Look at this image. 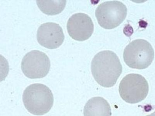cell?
Masks as SVG:
<instances>
[{"label": "cell", "mask_w": 155, "mask_h": 116, "mask_svg": "<svg viewBox=\"0 0 155 116\" xmlns=\"http://www.w3.org/2000/svg\"><path fill=\"white\" fill-rule=\"evenodd\" d=\"M84 116H111V108L106 100L100 97L89 99L85 105Z\"/></svg>", "instance_id": "9c48e42d"}, {"label": "cell", "mask_w": 155, "mask_h": 116, "mask_svg": "<svg viewBox=\"0 0 155 116\" xmlns=\"http://www.w3.org/2000/svg\"><path fill=\"white\" fill-rule=\"evenodd\" d=\"M126 6L119 1H108L99 5L95 15L99 25L104 29L111 30L119 26L126 18Z\"/></svg>", "instance_id": "5b68a950"}, {"label": "cell", "mask_w": 155, "mask_h": 116, "mask_svg": "<svg viewBox=\"0 0 155 116\" xmlns=\"http://www.w3.org/2000/svg\"><path fill=\"white\" fill-rule=\"evenodd\" d=\"M94 78L101 86H114L123 71V67L117 55L110 51H102L95 55L91 63Z\"/></svg>", "instance_id": "6da1fadb"}, {"label": "cell", "mask_w": 155, "mask_h": 116, "mask_svg": "<svg viewBox=\"0 0 155 116\" xmlns=\"http://www.w3.org/2000/svg\"><path fill=\"white\" fill-rule=\"evenodd\" d=\"M124 61L129 67L143 69L150 65L154 58V51L150 43L143 39L134 40L124 49Z\"/></svg>", "instance_id": "3957f363"}, {"label": "cell", "mask_w": 155, "mask_h": 116, "mask_svg": "<svg viewBox=\"0 0 155 116\" xmlns=\"http://www.w3.org/2000/svg\"><path fill=\"white\" fill-rule=\"evenodd\" d=\"M23 102L29 113L35 115H43L48 113L52 107L53 94L45 85L32 84L24 91Z\"/></svg>", "instance_id": "7a4b0ae2"}, {"label": "cell", "mask_w": 155, "mask_h": 116, "mask_svg": "<svg viewBox=\"0 0 155 116\" xmlns=\"http://www.w3.org/2000/svg\"><path fill=\"white\" fill-rule=\"evenodd\" d=\"M149 85L144 77L139 74L127 75L120 82L119 92L122 99L129 104H136L145 99Z\"/></svg>", "instance_id": "277c9868"}, {"label": "cell", "mask_w": 155, "mask_h": 116, "mask_svg": "<svg viewBox=\"0 0 155 116\" xmlns=\"http://www.w3.org/2000/svg\"><path fill=\"white\" fill-rule=\"evenodd\" d=\"M21 67L23 73L28 78H43L50 71L51 61L45 53L32 51L25 55Z\"/></svg>", "instance_id": "8992f818"}, {"label": "cell", "mask_w": 155, "mask_h": 116, "mask_svg": "<svg viewBox=\"0 0 155 116\" xmlns=\"http://www.w3.org/2000/svg\"><path fill=\"white\" fill-rule=\"evenodd\" d=\"M147 116H155V111L154 112L153 114H151L148 115H147Z\"/></svg>", "instance_id": "7c38bea8"}, {"label": "cell", "mask_w": 155, "mask_h": 116, "mask_svg": "<svg viewBox=\"0 0 155 116\" xmlns=\"http://www.w3.org/2000/svg\"><path fill=\"white\" fill-rule=\"evenodd\" d=\"M41 11L45 14L54 15L62 12L66 6L65 0H45L36 1Z\"/></svg>", "instance_id": "30bf717a"}, {"label": "cell", "mask_w": 155, "mask_h": 116, "mask_svg": "<svg viewBox=\"0 0 155 116\" xmlns=\"http://www.w3.org/2000/svg\"><path fill=\"white\" fill-rule=\"evenodd\" d=\"M38 43L49 49L59 48L63 43L64 35L62 28L58 24L47 22L43 24L37 32Z\"/></svg>", "instance_id": "ba28073f"}, {"label": "cell", "mask_w": 155, "mask_h": 116, "mask_svg": "<svg viewBox=\"0 0 155 116\" xmlns=\"http://www.w3.org/2000/svg\"><path fill=\"white\" fill-rule=\"evenodd\" d=\"M67 29L70 36L78 41L89 39L94 31V24L87 15L78 13L72 15L68 20Z\"/></svg>", "instance_id": "52a82bcc"}, {"label": "cell", "mask_w": 155, "mask_h": 116, "mask_svg": "<svg viewBox=\"0 0 155 116\" xmlns=\"http://www.w3.org/2000/svg\"><path fill=\"white\" fill-rule=\"evenodd\" d=\"M9 72V65L7 59L0 55V83L5 80Z\"/></svg>", "instance_id": "8fae6325"}]
</instances>
